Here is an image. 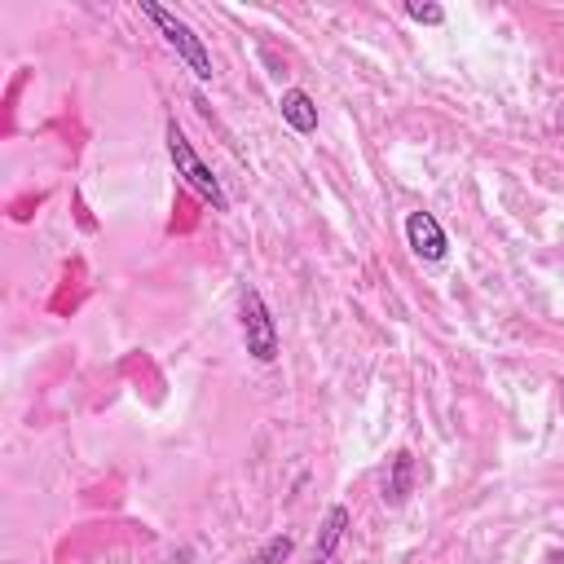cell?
I'll return each mask as SVG.
<instances>
[{
  "label": "cell",
  "mask_w": 564,
  "mask_h": 564,
  "mask_svg": "<svg viewBox=\"0 0 564 564\" xmlns=\"http://www.w3.org/2000/svg\"><path fill=\"white\" fill-rule=\"evenodd\" d=\"M405 18L427 22V26H441L445 22V9L441 4H427V0H405Z\"/></svg>",
  "instance_id": "cell-9"
},
{
  "label": "cell",
  "mask_w": 564,
  "mask_h": 564,
  "mask_svg": "<svg viewBox=\"0 0 564 564\" xmlns=\"http://www.w3.org/2000/svg\"><path fill=\"white\" fill-rule=\"evenodd\" d=\"M238 317H242V344H247L251 361H260V366L278 361V352H282V344H278V322H273V313H269V304H264V295H260L256 286H242V295H238Z\"/></svg>",
  "instance_id": "cell-3"
},
{
  "label": "cell",
  "mask_w": 564,
  "mask_h": 564,
  "mask_svg": "<svg viewBox=\"0 0 564 564\" xmlns=\"http://www.w3.org/2000/svg\"><path fill=\"white\" fill-rule=\"evenodd\" d=\"M291 551H295V538H291V533H278V538H269V542L251 555V564H286Z\"/></svg>",
  "instance_id": "cell-8"
},
{
  "label": "cell",
  "mask_w": 564,
  "mask_h": 564,
  "mask_svg": "<svg viewBox=\"0 0 564 564\" xmlns=\"http://www.w3.org/2000/svg\"><path fill=\"white\" fill-rule=\"evenodd\" d=\"M163 141H167V159H172L176 176H181V181H185L203 203H212V212H229V198H225V189H220V176L203 163V154L189 145V137L181 132V123H176V119H167Z\"/></svg>",
  "instance_id": "cell-1"
},
{
  "label": "cell",
  "mask_w": 564,
  "mask_h": 564,
  "mask_svg": "<svg viewBox=\"0 0 564 564\" xmlns=\"http://www.w3.org/2000/svg\"><path fill=\"white\" fill-rule=\"evenodd\" d=\"M410 494H414V454L410 449H397L392 463H388V476H383V502L388 507H401Z\"/></svg>",
  "instance_id": "cell-6"
},
{
  "label": "cell",
  "mask_w": 564,
  "mask_h": 564,
  "mask_svg": "<svg viewBox=\"0 0 564 564\" xmlns=\"http://www.w3.org/2000/svg\"><path fill=\"white\" fill-rule=\"evenodd\" d=\"M405 242H410V251H414L419 260H427V264L445 260V251H449V238H445V229H441V220H436L432 212H410V216H405Z\"/></svg>",
  "instance_id": "cell-4"
},
{
  "label": "cell",
  "mask_w": 564,
  "mask_h": 564,
  "mask_svg": "<svg viewBox=\"0 0 564 564\" xmlns=\"http://www.w3.org/2000/svg\"><path fill=\"white\" fill-rule=\"evenodd\" d=\"M141 13L159 26V35L167 40V48H176V57L194 70V79H203V84H212V53H207V44H203V35H194V26L189 22H181L172 9H163V4H154V0H141Z\"/></svg>",
  "instance_id": "cell-2"
},
{
  "label": "cell",
  "mask_w": 564,
  "mask_h": 564,
  "mask_svg": "<svg viewBox=\"0 0 564 564\" xmlns=\"http://www.w3.org/2000/svg\"><path fill=\"white\" fill-rule=\"evenodd\" d=\"M344 529H348V507H330L326 520H322V538L313 546V564H330V555L339 551L344 542Z\"/></svg>",
  "instance_id": "cell-7"
},
{
  "label": "cell",
  "mask_w": 564,
  "mask_h": 564,
  "mask_svg": "<svg viewBox=\"0 0 564 564\" xmlns=\"http://www.w3.org/2000/svg\"><path fill=\"white\" fill-rule=\"evenodd\" d=\"M538 564H564V551H546Z\"/></svg>",
  "instance_id": "cell-10"
},
{
  "label": "cell",
  "mask_w": 564,
  "mask_h": 564,
  "mask_svg": "<svg viewBox=\"0 0 564 564\" xmlns=\"http://www.w3.org/2000/svg\"><path fill=\"white\" fill-rule=\"evenodd\" d=\"M278 110H282V123L300 137H313L317 132V101L304 93V88H286L278 97Z\"/></svg>",
  "instance_id": "cell-5"
}]
</instances>
